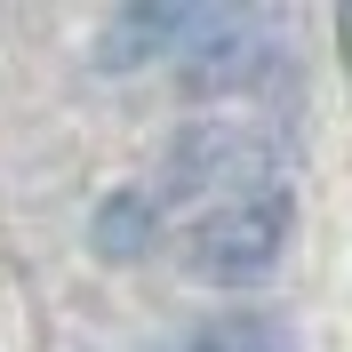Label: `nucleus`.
I'll use <instances>...</instances> for the list:
<instances>
[{
	"label": "nucleus",
	"mask_w": 352,
	"mask_h": 352,
	"mask_svg": "<svg viewBox=\"0 0 352 352\" xmlns=\"http://www.w3.org/2000/svg\"><path fill=\"white\" fill-rule=\"evenodd\" d=\"M288 184V136L264 120H192L176 129V144L160 153V208H192V224L208 208H232L248 192Z\"/></svg>",
	"instance_id": "f257e3e1"
},
{
	"label": "nucleus",
	"mask_w": 352,
	"mask_h": 352,
	"mask_svg": "<svg viewBox=\"0 0 352 352\" xmlns=\"http://www.w3.org/2000/svg\"><path fill=\"white\" fill-rule=\"evenodd\" d=\"M288 232H296V200H288V184L248 192V200H232V208H208V217L184 232V272L208 280V288H256V280L280 272Z\"/></svg>",
	"instance_id": "f03ea898"
},
{
	"label": "nucleus",
	"mask_w": 352,
	"mask_h": 352,
	"mask_svg": "<svg viewBox=\"0 0 352 352\" xmlns=\"http://www.w3.org/2000/svg\"><path fill=\"white\" fill-rule=\"evenodd\" d=\"M280 65H288V41L272 16H256V8H200V32L176 56V80L192 96H256V88L280 80Z\"/></svg>",
	"instance_id": "7ed1b4c3"
},
{
	"label": "nucleus",
	"mask_w": 352,
	"mask_h": 352,
	"mask_svg": "<svg viewBox=\"0 0 352 352\" xmlns=\"http://www.w3.org/2000/svg\"><path fill=\"white\" fill-rule=\"evenodd\" d=\"M153 232H160V200L153 192H112L96 217H88V241H96V256L104 264H129V256H144L153 248Z\"/></svg>",
	"instance_id": "20e7f679"
},
{
	"label": "nucleus",
	"mask_w": 352,
	"mask_h": 352,
	"mask_svg": "<svg viewBox=\"0 0 352 352\" xmlns=\"http://www.w3.org/2000/svg\"><path fill=\"white\" fill-rule=\"evenodd\" d=\"M176 352H296V336L272 312H217V320H200Z\"/></svg>",
	"instance_id": "39448f33"
},
{
	"label": "nucleus",
	"mask_w": 352,
	"mask_h": 352,
	"mask_svg": "<svg viewBox=\"0 0 352 352\" xmlns=\"http://www.w3.org/2000/svg\"><path fill=\"white\" fill-rule=\"evenodd\" d=\"M336 41H344V65H352V0L336 8Z\"/></svg>",
	"instance_id": "423d86ee"
}]
</instances>
